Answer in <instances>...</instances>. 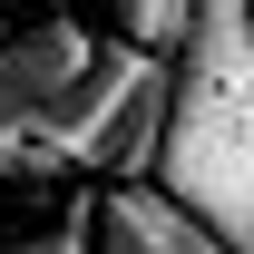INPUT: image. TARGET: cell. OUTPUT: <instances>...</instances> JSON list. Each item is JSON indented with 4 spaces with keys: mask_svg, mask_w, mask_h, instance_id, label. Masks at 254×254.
Returning <instances> with one entry per match:
<instances>
[{
    "mask_svg": "<svg viewBox=\"0 0 254 254\" xmlns=\"http://www.w3.org/2000/svg\"><path fill=\"white\" fill-rule=\"evenodd\" d=\"M166 127H176V68L147 59V49H127V39H108L98 68L49 108L39 137H49V157H59L68 176H118V186H137V176L166 157Z\"/></svg>",
    "mask_w": 254,
    "mask_h": 254,
    "instance_id": "6da1fadb",
    "label": "cell"
},
{
    "mask_svg": "<svg viewBox=\"0 0 254 254\" xmlns=\"http://www.w3.org/2000/svg\"><path fill=\"white\" fill-rule=\"evenodd\" d=\"M108 39L88 20H39V30H10L0 39V137H39L49 108H59L78 78L98 68Z\"/></svg>",
    "mask_w": 254,
    "mask_h": 254,
    "instance_id": "7a4b0ae2",
    "label": "cell"
},
{
    "mask_svg": "<svg viewBox=\"0 0 254 254\" xmlns=\"http://www.w3.org/2000/svg\"><path fill=\"white\" fill-rule=\"evenodd\" d=\"M98 254H215V235L157 186H118L98 195Z\"/></svg>",
    "mask_w": 254,
    "mask_h": 254,
    "instance_id": "3957f363",
    "label": "cell"
},
{
    "mask_svg": "<svg viewBox=\"0 0 254 254\" xmlns=\"http://www.w3.org/2000/svg\"><path fill=\"white\" fill-rule=\"evenodd\" d=\"M0 254H98V205L68 195V186L30 195V215L0 225Z\"/></svg>",
    "mask_w": 254,
    "mask_h": 254,
    "instance_id": "277c9868",
    "label": "cell"
}]
</instances>
